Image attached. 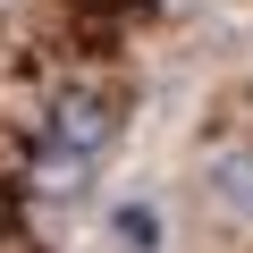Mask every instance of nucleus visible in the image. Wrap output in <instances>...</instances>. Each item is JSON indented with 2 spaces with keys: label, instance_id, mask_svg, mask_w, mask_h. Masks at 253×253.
Here are the masks:
<instances>
[{
  "label": "nucleus",
  "instance_id": "obj_2",
  "mask_svg": "<svg viewBox=\"0 0 253 253\" xmlns=\"http://www.w3.org/2000/svg\"><path fill=\"white\" fill-rule=\"evenodd\" d=\"M203 203L228 228H253V144H228V152L203 161Z\"/></svg>",
  "mask_w": 253,
  "mask_h": 253
},
{
  "label": "nucleus",
  "instance_id": "obj_1",
  "mask_svg": "<svg viewBox=\"0 0 253 253\" xmlns=\"http://www.w3.org/2000/svg\"><path fill=\"white\" fill-rule=\"evenodd\" d=\"M34 135H42V177H51V194H76V177L110 152V135H118V110H110V93H93V84H59L51 101H42V118H34Z\"/></svg>",
  "mask_w": 253,
  "mask_h": 253
},
{
  "label": "nucleus",
  "instance_id": "obj_3",
  "mask_svg": "<svg viewBox=\"0 0 253 253\" xmlns=\"http://www.w3.org/2000/svg\"><path fill=\"white\" fill-rule=\"evenodd\" d=\"M101 245H110V253H161L169 228H161V211H152L144 194H118V203L101 211Z\"/></svg>",
  "mask_w": 253,
  "mask_h": 253
}]
</instances>
